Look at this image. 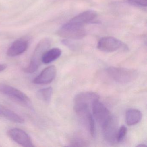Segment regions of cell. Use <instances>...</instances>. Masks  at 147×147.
I'll return each mask as SVG.
<instances>
[{"instance_id":"obj_1","label":"cell","mask_w":147,"mask_h":147,"mask_svg":"<svg viewBox=\"0 0 147 147\" xmlns=\"http://www.w3.org/2000/svg\"><path fill=\"white\" fill-rule=\"evenodd\" d=\"M51 45V41L49 38H44L38 44L31 59L30 64L24 71L28 74H32L38 69L44 53L49 49Z\"/></svg>"},{"instance_id":"obj_2","label":"cell","mask_w":147,"mask_h":147,"mask_svg":"<svg viewBox=\"0 0 147 147\" xmlns=\"http://www.w3.org/2000/svg\"><path fill=\"white\" fill-rule=\"evenodd\" d=\"M108 75L113 80L120 84H127L137 78L138 73L133 69L110 67L107 69Z\"/></svg>"},{"instance_id":"obj_3","label":"cell","mask_w":147,"mask_h":147,"mask_svg":"<svg viewBox=\"0 0 147 147\" xmlns=\"http://www.w3.org/2000/svg\"><path fill=\"white\" fill-rule=\"evenodd\" d=\"M0 93L13 99L28 107H31V102L29 97L23 92L11 86L0 84Z\"/></svg>"},{"instance_id":"obj_4","label":"cell","mask_w":147,"mask_h":147,"mask_svg":"<svg viewBox=\"0 0 147 147\" xmlns=\"http://www.w3.org/2000/svg\"><path fill=\"white\" fill-rule=\"evenodd\" d=\"M102 133L105 140L113 144L117 142L118 131V121L114 116L111 117L101 126Z\"/></svg>"},{"instance_id":"obj_5","label":"cell","mask_w":147,"mask_h":147,"mask_svg":"<svg viewBox=\"0 0 147 147\" xmlns=\"http://www.w3.org/2000/svg\"><path fill=\"white\" fill-rule=\"evenodd\" d=\"M58 36L67 39H79L83 38L86 35L83 27H75L63 25L57 31Z\"/></svg>"},{"instance_id":"obj_6","label":"cell","mask_w":147,"mask_h":147,"mask_svg":"<svg viewBox=\"0 0 147 147\" xmlns=\"http://www.w3.org/2000/svg\"><path fill=\"white\" fill-rule=\"evenodd\" d=\"M98 49L106 52H112L118 50L121 48L125 49L122 42L111 37L102 38L98 42Z\"/></svg>"},{"instance_id":"obj_7","label":"cell","mask_w":147,"mask_h":147,"mask_svg":"<svg viewBox=\"0 0 147 147\" xmlns=\"http://www.w3.org/2000/svg\"><path fill=\"white\" fill-rule=\"evenodd\" d=\"M9 136L14 142L23 147H34L31 138L26 131L18 128H13L7 132Z\"/></svg>"},{"instance_id":"obj_8","label":"cell","mask_w":147,"mask_h":147,"mask_svg":"<svg viewBox=\"0 0 147 147\" xmlns=\"http://www.w3.org/2000/svg\"><path fill=\"white\" fill-rule=\"evenodd\" d=\"M92 107L94 117L100 126L112 115L106 107L99 100L95 101Z\"/></svg>"},{"instance_id":"obj_9","label":"cell","mask_w":147,"mask_h":147,"mask_svg":"<svg viewBox=\"0 0 147 147\" xmlns=\"http://www.w3.org/2000/svg\"><path fill=\"white\" fill-rule=\"evenodd\" d=\"M97 16V13L94 11H86L73 18L66 24L73 27H83L85 24L92 22L96 18Z\"/></svg>"},{"instance_id":"obj_10","label":"cell","mask_w":147,"mask_h":147,"mask_svg":"<svg viewBox=\"0 0 147 147\" xmlns=\"http://www.w3.org/2000/svg\"><path fill=\"white\" fill-rule=\"evenodd\" d=\"M57 74L56 68L55 66H49L45 69L41 74L33 80L34 84L42 85L51 83Z\"/></svg>"},{"instance_id":"obj_11","label":"cell","mask_w":147,"mask_h":147,"mask_svg":"<svg viewBox=\"0 0 147 147\" xmlns=\"http://www.w3.org/2000/svg\"><path fill=\"white\" fill-rule=\"evenodd\" d=\"M99 100V96L93 92H84L77 94L74 100V105L92 106L95 101Z\"/></svg>"},{"instance_id":"obj_12","label":"cell","mask_w":147,"mask_h":147,"mask_svg":"<svg viewBox=\"0 0 147 147\" xmlns=\"http://www.w3.org/2000/svg\"><path fill=\"white\" fill-rule=\"evenodd\" d=\"M28 47V42L26 39H18L14 41L9 47L7 51V55L11 57L20 55L27 50Z\"/></svg>"},{"instance_id":"obj_13","label":"cell","mask_w":147,"mask_h":147,"mask_svg":"<svg viewBox=\"0 0 147 147\" xmlns=\"http://www.w3.org/2000/svg\"><path fill=\"white\" fill-rule=\"evenodd\" d=\"M0 116L14 123H23L24 122V119L13 111L7 108L0 104Z\"/></svg>"},{"instance_id":"obj_14","label":"cell","mask_w":147,"mask_h":147,"mask_svg":"<svg viewBox=\"0 0 147 147\" xmlns=\"http://www.w3.org/2000/svg\"><path fill=\"white\" fill-rule=\"evenodd\" d=\"M142 117L141 111L138 109H130L128 110L125 114V120L127 125H133L140 122Z\"/></svg>"},{"instance_id":"obj_15","label":"cell","mask_w":147,"mask_h":147,"mask_svg":"<svg viewBox=\"0 0 147 147\" xmlns=\"http://www.w3.org/2000/svg\"><path fill=\"white\" fill-rule=\"evenodd\" d=\"M61 50L59 48H53L48 50L44 54L42 61L45 64H48L59 58L61 55Z\"/></svg>"},{"instance_id":"obj_16","label":"cell","mask_w":147,"mask_h":147,"mask_svg":"<svg viewBox=\"0 0 147 147\" xmlns=\"http://www.w3.org/2000/svg\"><path fill=\"white\" fill-rule=\"evenodd\" d=\"M53 89L52 88H46L40 89L38 91L37 96L39 99L46 103H49L51 100Z\"/></svg>"},{"instance_id":"obj_17","label":"cell","mask_w":147,"mask_h":147,"mask_svg":"<svg viewBox=\"0 0 147 147\" xmlns=\"http://www.w3.org/2000/svg\"><path fill=\"white\" fill-rule=\"evenodd\" d=\"M127 128L125 125H123L120 127L118 131L117 136V142H120L124 139L126 133H127Z\"/></svg>"},{"instance_id":"obj_18","label":"cell","mask_w":147,"mask_h":147,"mask_svg":"<svg viewBox=\"0 0 147 147\" xmlns=\"http://www.w3.org/2000/svg\"><path fill=\"white\" fill-rule=\"evenodd\" d=\"M71 146H86V141L80 138H74L71 142Z\"/></svg>"},{"instance_id":"obj_19","label":"cell","mask_w":147,"mask_h":147,"mask_svg":"<svg viewBox=\"0 0 147 147\" xmlns=\"http://www.w3.org/2000/svg\"><path fill=\"white\" fill-rule=\"evenodd\" d=\"M132 4H135L138 5L146 7L147 5V0H128Z\"/></svg>"},{"instance_id":"obj_20","label":"cell","mask_w":147,"mask_h":147,"mask_svg":"<svg viewBox=\"0 0 147 147\" xmlns=\"http://www.w3.org/2000/svg\"><path fill=\"white\" fill-rule=\"evenodd\" d=\"M7 67V66L5 64H0V72L4 71Z\"/></svg>"},{"instance_id":"obj_21","label":"cell","mask_w":147,"mask_h":147,"mask_svg":"<svg viewBox=\"0 0 147 147\" xmlns=\"http://www.w3.org/2000/svg\"><path fill=\"white\" fill-rule=\"evenodd\" d=\"M137 146H138V147H144V146L146 147V145H144V144H140V145H138Z\"/></svg>"}]
</instances>
